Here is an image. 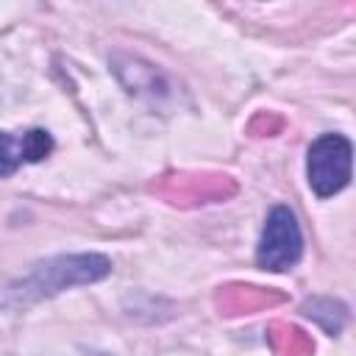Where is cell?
<instances>
[{
    "label": "cell",
    "mask_w": 356,
    "mask_h": 356,
    "mask_svg": "<svg viewBox=\"0 0 356 356\" xmlns=\"http://www.w3.org/2000/svg\"><path fill=\"white\" fill-rule=\"evenodd\" d=\"M111 273V261L100 253H81V256H58L44 264H36L33 273L19 284V298H47L61 289L78 286V284H95Z\"/></svg>",
    "instance_id": "1"
},
{
    "label": "cell",
    "mask_w": 356,
    "mask_h": 356,
    "mask_svg": "<svg viewBox=\"0 0 356 356\" xmlns=\"http://www.w3.org/2000/svg\"><path fill=\"white\" fill-rule=\"evenodd\" d=\"M350 156L353 147L339 134H323L309 147V186L317 197H331L350 181Z\"/></svg>",
    "instance_id": "2"
},
{
    "label": "cell",
    "mask_w": 356,
    "mask_h": 356,
    "mask_svg": "<svg viewBox=\"0 0 356 356\" xmlns=\"http://www.w3.org/2000/svg\"><path fill=\"white\" fill-rule=\"evenodd\" d=\"M300 253H303V236H300L295 214L286 206H275L267 214L261 242L256 250V264L261 270L281 273V270H289L292 264H298Z\"/></svg>",
    "instance_id": "3"
},
{
    "label": "cell",
    "mask_w": 356,
    "mask_h": 356,
    "mask_svg": "<svg viewBox=\"0 0 356 356\" xmlns=\"http://www.w3.org/2000/svg\"><path fill=\"white\" fill-rule=\"evenodd\" d=\"M50 150H53V139L42 128H33L25 134L0 131V178L11 175L19 164L42 161Z\"/></svg>",
    "instance_id": "4"
},
{
    "label": "cell",
    "mask_w": 356,
    "mask_h": 356,
    "mask_svg": "<svg viewBox=\"0 0 356 356\" xmlns=\"http://www.w3.org/2000/svg\"><path fill=\"white\" fill-rule=\"evenodd\" d=\"M275 300H281L278 295L275 298H270V295H264V292H256V286H228V289H222V295H220V306L228 312V314H234V312H248V309H256V306H261V303H275Z\"/></svg>",
    "instance_id": "5"
},
{
    "label": "cell",
    "mask_w": 356,
    "mask_h": 356,
    "mask_svg": "<svg viewBox=\"0 0 356 356\" xmlns=\"http://www.w3.org/2000/svg\"><path fill=\"white\" fill-rule=\"evenodd\" d=\"M303 314L317 320L328 334H337L342 328V323H345V309L339 303H334V300H325V298H314V300L303 303Z\"/></svg>",
    "instance_id": "6"
},
{
    "label": "cell",
    "mask_w": 356,
    "mask_h": 356,
    "mask_svg": "<svg viewBox=\"0 0 356 356\" xmlns=\"http://www.w3.org/2000/svg\"><path fill=\"white\" fill-rule=\"evenodd\" d=\"M95 356H106V353H95Z\"/></svg>",
    "instance_id": "7"
}]
</instances>
